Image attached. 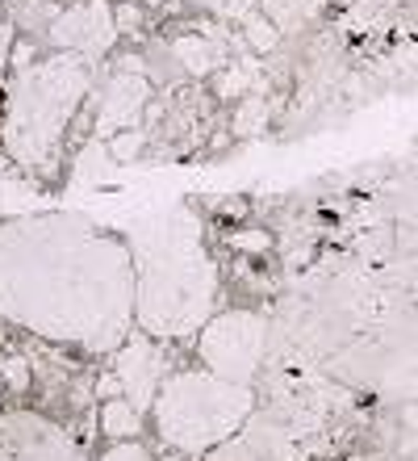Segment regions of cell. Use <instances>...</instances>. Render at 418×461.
<instances>
[{
    "label": "cell",
    "instance_id": "1",
    "mask_svg": "<svg viewBox=\"0 0 418 461\" xmlns=\"http://www.w3.org/2000/svg\"><path fill=\"white\" fill-rule=\"evenodd\" d=\"M134 303L130 243L93 219L47 210L0 227V319L38 340L118 352L130 340Z\"/></svg>",
    "mask_w": 418,
    "mask_h": 461
},
{
    "label": "cell",
    "instance_id": "2",
    "mask_svg": "<svg viewBox=\"0 0 418 461\" xmlns=\"http://www.w3.org/2000/svg\"><path fill=\"white\" fill-rule=\"evenodd\" d=\"M138 303L134 319L151 340H184L214 319L218 265L201 243V219L189 206H167L130 227Z\"/></svg>",
    "mask_w": 418,
    "mask_h": 461
},
{
    "label": "cell",
    "instance_id": "3",
    "mask_svg": "<svg viewBox=\"0 0 418 461\" xmlns=\"http://www.w3.org/2000/svg\"><path fill=\"white\" fill-rule=\"evenodd\" d=\"M88 93V68L80 55H55V59L30 63L9 88L4 105V147L25 168L47 172L63 143V131L80 110Z\"/></svg>",
    "mask_w": 418,
    "mask_h": 461
},
{
    "label": "cell",
    "instance_id": "4",
    "mask_svg": "<svg viewBox=\"0 0 418 461\" xmlns=\"http://www.w3.org/2000/svg\"><path fill=\"white\" fill-rule=\"evenodd\" d=\"M255 411V394L243 382L218 377L209 369H184L172 374L159 390L156 432L176 453H209L222 449L230 437H239Z\"/></svg>",
    "mask_w": 418,
    "mask_h": 461
},
{
    "label": "cell",
    "instance_id": "5",
    "mask_svg": "<svg viewBox=\"0 0 418 461\" xmlns=\"http://www.w3.org/2000/svg\"><path fill=\"white\" fill-rule=\"evenodd\" d=\"M268 344H272V323L263 315H255V311H222L201 328L197 357L205 361L209 374L251 386L263 369Z\"/></svg>",
    "mask_w": 418,
    "mask_h": 461
},
{
    "label": "cell",
    "instance_id": "6",
    "mask_svg": "<svg viewBox=\"0 0 418 461\" xmlns=\"http://www.w3.org/2000/svg\"><path fill=\"white\" fill-rule=\"evenodd\" d=\"M0 449L13 461H88L59 424L34 411H9L0 415Z\"/></svg>",
    "mask_w": 418,
    "mask_h": 461
},
{
    "label": "cell",
    "instance_id": "7",
    "mask_svg": "<svg viewBox=\"0 0 418 461\" xmlns=\"http://www.w3.org/2000/svg\"><path fill=\"white\" fill-rule=\"evenodd\" d=\"M118 34V13L109 9V0H80L67 13H59L50 25V42L67 55H80V59L105 55Z\"/></svg>",
    "mask_w": 418,
    "mask_h": 461
},
{
    "label": "cell",
    "instance_id": "8",
    "mask_svg": "<svg viewBox=\"0 0 418 461\" xmlns=\"http://www.w3.org/2000/svg\"><path fill=\"white\" fill-rule=\"evenodd\" d=\"M113 374L121 377V390L130 394V402L138 411H143V407H156L159 390H164V352L151 344L147 331H134L130 340L118 348Z\"/></svg>",
    "mask_w": 418,
    "mask_h": 461
},
{
    "label": "cell",
    "instance_id": "9",
    "mask_svg": "<svg viewBox=\"0 0 418 461\" xmlns=\"http://www.w3.org/2000/svg\"><path fill=\"white\" fill-rule=\"evenodd\" d=\"M209 461H298V437L263 411L247 420L239 437H230Z\"/></svg>",
    "mask_w": 418,
    "mask_h": 461
},
{
    "label": "cell",
    "instance_id": "10",
    "mask_svg": "<svg viewBox=\"0 0 418 461\" xmlns=\"http://www.w3.org/2000/svg\"><path fill=\"white\" fill-rule=\"evenodd\" d=\"M147 97H151V85H147L143 72L121 68L118 76H109L105 97H101V113H96V134L134 131V126H138V118H143Z\"/></svg>",
    "mask_w": 418,
    "mask_h": 461
},
{
    "label": "cell",
    "instance_id": "11",
    "mask_svg": "<svg viewBox=\"0 0 418 461\" xmlns=\"http://www.w3.org/2000/svg\"><path fill=\"white\" fill-rule=\"evenodd\" d=\"M172 55L180 59V68L192 76H209L230 59V38L214 25H201V34H184L172 42Z\"/></svg>",
    "mask_w": 418,
    "mask_h": 461
},
{
    "label": "cell",
    "instance_id": "12",
    "mask_svg": "<svg viewBox=\"0 0 418 461\" xmlns=\"http://www.w3.org/2000/svg\"><path fill=\"white\" fill-rule=\"evenodd\" d=\"M260 9L280 34H289V30H301L318 13V0H260Z\"/></svg>",
    "mask_w": 418,
    "mask_h": 461
},
{
    "label": "cell",
    "instance_id": "13",
    "mask_svg": "<svg viewBox=\"0 0 418 461\" xmlns=\"http://www.w3.org/2000/svg\"><path fill=\"white\" fill-rule=\"evenodd\" d=\"M138 424H143V411L126 399H109L105 411H101V432H109V437H118V440L138 437Z\"/></svg>",
    "mask_w": 418,
    "mask_h": 461
},
{
    "label": "cell",
    "instance_id": "14",
    "mask_svg": "<svg viewBox=\"0 0 418 461\" xmlns=\"http://www.w3.org/2000/svg\"><path fill=\"white\" fill-rule=\"evenodd\" d=\"M255 80H260V68L251 59H235V63H227V72L218 76V93L222 97H247L251 88H255Z\"/></svg>",
    "mask_w": 418,
    "mask_h": 461
},
{
    "label": "cell",
    "instance_id": "15",
    "mask_svg": "<svg viewBox=\"0 0 418 461\" xmlns=\"http://www.w3.org/2000/svg\"><path fill=\"white\" fill-rule=\"evenodd\" d=\"M59 9L50 5V0H13V22L25 25V30H34V25H55Z\"/></svg>",
    "mask_w": 418,
    "mask_h": 461
},
{
    "label": "cell",
    "instance_id": "16",
    "mask_svg": "<svg viewBox=\"0 0 418 461\" xmlns=\"http://www.w3.org/2000/svg\"><path fill=\"white\" fill-rule=\"evenodd\" d=\"M243 38H247V47L251 50H272L276 47V38H280V30H276L263 13H251V17H243Z\"/></svg>",
    "mask_w": 418,
    "mask_h": 461
},
{
    "label": "cell",
    "instance_id": "17",
    "mask_svg": "<svg viewBox=\"0 0 418 461\" xmlns=\"http://www.w3.org/2000/svg\"><path fill=\"white\" fill-rule=\"evenodd\" d=\"M260 126H268V101L263 97H247L235 113V134H255Z\"/></svg>",
    "mask_w": 418,
    "mask_h": 461
},
{
    "label": "cell",
    "instance_id": "18",
    "mask_svg": "<svg viewBox=\"0 0 418 461\" xmlns=\"http://www.w3.org/2000/svg\"><path fill=\"white\" fill-rule=\"evenodd\" d=\"M192 5H201V9L218 13V17H251V9L260 5V0H192Z\"/></svg>",
    "mask_w": 418,
    "mask_h": 461
},
{
    "label": "cell",
    "instance_id": "19",
    "mask_svg": "<svg viewBox=\"0 0 418 461\" xmlns=\"http://www.w3.org/2000/svg\"><path fill=\"white\" fill-rule=\"evenodd\" d=\"M0 377H4L13 390L30 386V365H25V357H9V361H0Z\"/></svg>",
    "mask_w": 418,
    "mask_h": 461
},
{
    "label": "cell",
    "instance_id": "20",
    "mask_svg": "<svg viewBox=\"0 0 418 461\" xmlns=\"http://www.w3.org/2000/svg\"><path fill=\"white\" fill-rule=\"evenodd\" d=\"M138 147H143V131H121L113 143H109V156L113 159H130L138 156Z\"/></svg>",
    "mask_w": 418,
    "mask_h": 461
},
{
    "label": "cell",
    "instance_id": "21",
    "mask_svg": "<svg viewBox=\"0 0 418 461\" xmlns=\"http://www.w3.org/2000/svg\"><path fill=\"white\" fill-rule=\"evenodd\" d=\"M101 461H151V453H147L138 440H121V445H113Z\"/></svg>",
    "mask_w": 418,
    "mask_h": 461
},
{
    "label": "cell",
    "instance_id": "22",
    "mask_svg": "<svg viewBox=\"0 0 418 461\" xmlns=\"http://www.w3.org/2000/svg\"><path fill=\"white\" fill-rule=\"evenodd\" d=\"M230 243L243 248V252H268V235H263V230H235Z\"/></svg>",
    "mask_w": 418,
    "mask_h": 461
},
{
    "label": "cell",
    "instance_id": "23",
    "mask_svg": "<svg viewBox=\"0 0 418 461\" xmlns=\"http://www.w3.org/2000/svg\"><path fill=\"white\" fill-rule=\"evenodd\" d=\"M143 25V13L134 9V5H126V9L118 13V30H138Z\"/></svg>",
    "mask_w": 418,
    "mask_h": 461
},
{
    "label": "cell",
    "instance_id": "24",
    "mask_svg": "<svg viewBox=\"0 0 418 461\" xmlns=\"http://www.w3.org/2000/svg\"><path fill=\"white\" fill-rule=\"evenodd\" d=\"M96 394H105V399H113V394H126V390H121V377L118 374L101 377V382H96Z\"/></svg>",
    "mask_w": 418,
    "mask_h": 461
},
{
    "label": "cell",
    "instance_id": "25",
    "mask_svg": "<svg viewBox=\"0 0 418 461\" xmlns=\"http://www.w3.org/2000/svg\"><path fill=\"white\" fill-rule=\"evenodd\" d=\"M0 461H13V457H9V453H4V449H0Z\"/></svg>",
    "mask_w": 418,
    "mask_h": 461
}]
</instances>
